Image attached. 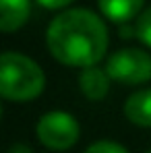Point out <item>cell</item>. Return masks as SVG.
<instances>
[{
	"instance_id": "cell-1",
	"label": "cell",
	"mask_w": 151,
	"mask_h": 153,
	"mask_svg": "<svg viewBox=\"0 0 151 153\" xmlns=\"http://www.w3.org/2000/svg\"><path fill=\"white\" fill-rule=\"evenodd\" d=\"M108 27L89 8H68L52 19L46 29L48 52L73 68L100 64L108 52Z\"/></svg>"
},
{
	"instance_id": "cell-2",
	"label": "cell",
	"mask_w": 151,
	"mask_h": 153,
	"mask_svg": "<svg viewBox=\"0 0 151 153\" xmlns=\"http://www.w3.org/2000/svg\"><path fill=\"white\" fill-rule=\"evenodd\" d=\"M46 89L44 68L21 52L6 50L0 56V95L6 102L27 103Z\"/></svg>"
},
{
	"instance_id": "cell-3",
	"label": "cell",
	"mask_w": 151,
	"mask_h": 153,
	"mask_svg": "<svg viewBox=\"0 0 151 153\" xmlns=\"http://www.w3.org/2000/svg\"><path fill=\"white\" fill-rule=\"evenodd\" d=\"M103 68L120 85H145L151 81V54L141 48H122L108 56Z\"/></svg>"
},
{
	"instance_id": "cell-4",
	"label": "cell",
	"mask_w": 151,
	"mask_h": 153,
	"mask_svg": "<svg viewBox=\"0 0 151 153\" xmlns=\"http://www.w3.org/2000/svg\"><path fill=\"white\" fill-rule=\"evenodd\" d=\"M35 134L44 147L52 151H66L79 141L81 126L73 114L62 110H52L37 120Z\"/></svg>"
},
{
	"instance_id": "cell-5",
	"label": "cell",
	"mask_w": 151,
	"mask_h": 153,
	"mask_svg": "<svg viewBox=\"0 0 151 153\" xmlns=\"http://www.w3.org/2000/svg\"><path fill=\"white\" fill-rule=\"evenodd\" d=\"M77 81H79V91H81L89 102H101V100L108 95L110 83H112L108 71L101 68L100 64L81 68Z\"/></svg>"
},
{
	"instance_id": "cell-6",
	"label": "cell",
	"mask_w": 151,
	"mask_h": 153,
	"mask_svg": "<svg viewBox=\"0 0 151 153\" xmlns=\"http://www.w3.org/2000/svg\"><path fill=\"white\" fill-rule=\"evenodd\" d=\"M31 17V0H0V29L13 33Z\"/></svg>"
},
{
	"instance_id": "cell-7",
	"label": "cell",
	"mask_w": 151,
	"mask_h": 153,
	"mask_svg": "<svg viewBox=\"0 0 151 153\" xmlns=\"http://www.w3.org/2000/svg\"><path fill=\"white\" fill-rule=\"evenodd\" d=\"M124 116L141 128H151V89H139L124 102Z\"/></svg>"
},
{
	"instance_id": "cell-8",
	"label": "cell",
	"mask_w": 151,
	"mask_h": 153,
	"mask_svg": "<svg viewBox=\"0 0 151 153\" xmlns=\"http://www.w3.org/2000/svg\"><path fill=\"white\" fill-rule=\"evenodd\" d=\"M145 0H97L101 15L112 23H128L143 10Z\"/></svg>"
},
{
	"instance_id": "cell-9",
	"label": "cell",
	"mask_w": 151,
	"mask_h": 153,
	"mask_svg": "<svg viewBox=\"0 0 151 153\" xmlns=\"http://www.w3.org/2000/svg\"><path fill=\"white\" fill-rule=\"evenodd\" d=\"M135 35L147 46L151 48V6L145 8L139 17H137V23H135Z\"/></svg>"
},
{
	"instance_id": "cell-10",
	"label": "cell",
	"mask_w": 151,
	"mask_h": 153,
	"mask_svg": "<svg viewBox=\"0 0 151 153\" xmlns=\"http://www.w3.org/2000/svg\"><path fill=\"white\" fill-rule=\"evenodd\" d=\"M85 153H128L124 145H120V143H116V141H108V139H103V141H95V143H91Z\"/></svg>"
},
{
	"instance_id": "cell-11",
	"label": "cell",
	"mask_w": 151,
	"mask_h": 153,
	"mask_svg": "<svg viewBox=\"0 0 151 153\" xmlns=\"http://www.w3.org/2000/svg\"><path fill=\"white\" fill-rule=\"evenodd\" d=\"M39 6L44 8H50V10H58V8H66L73 0H35Z\"/></svg>"
},
{
	"instance_id": "cell-12",
	"label": "cell",
	"mask_w": 151,
	"mask_h": 153,
	"mask_svg": "<svg viewBox=\"0 0 151 153\" xmlns=\"http://www.w3.org/2000/svg\"><path fill=\"white\" fill-rule=\"evenodd\" d=\"M6 153H33V149L25 143H15V145H10V149Z\"/></svg>"
},
{
	"instance_id": "cell-13",
	"label": "cell",
	"mask_w": 151,
	"mask_h": 153,
	"mask_svg": "<svg viewBox=\"0 0 151 153\" xmlns=\"http://www.w3.org/2000/svg\"><path fill=\"white\" fill-rule=\"evenodd\" d=\"M145 153H151V149H147V151H145Z\"/></svg>"
}]
</instances>
